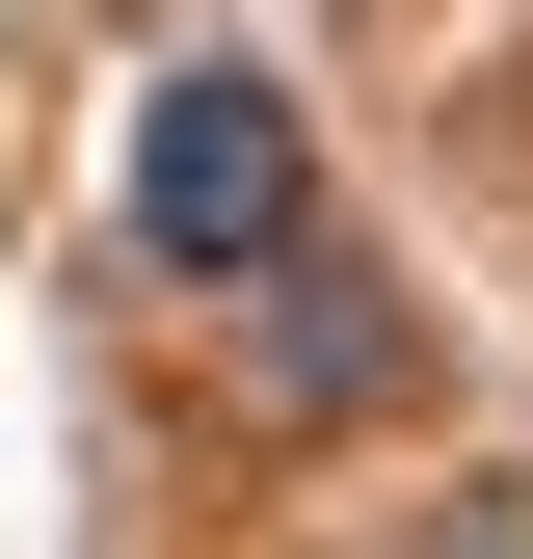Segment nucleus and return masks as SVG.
Segmentation results:
<instances>
[{"label":"nucleus","mask_w":533,"mask_h":559,"mask_svg":"<svg viewBox=\"0 0 533 559\" xmlns=\"http://www.w3.org/2000/svg\"><path fill=\"white\" fill-rule=\"evenodd\" d=\"M427 559H533V479H453V507H427Z\"/></svg>","instance_id":"3"},{"label":"nucleus","mask_w":533,"mask_h":559,"mask_svg":"<svg viewBox=\"0 0 533 559\" xmlns=\"http://www.w3.org/2000/svg\"><path fill=\"white\" fill-rule=\"evenodd\" d=\"M266 240H320V133H294V81L161 53V81H133V294H240Z\"/></svg>","instance_id":"1"},{"label":"nucleus","mask_w":533,"mask_h":559,"mask_svg":"<svg viewBox=\"0 0 533 559\" xmlns=\"http://www.w3.org/2000/svg\"><path fill=\"white\" fill-rule=\"evenodd\" d=\"M240 400H266V427H347V400H400V294H374L347 240H266V266H240Z\"/></svg>","instance_id":"2"}]
</instances>
